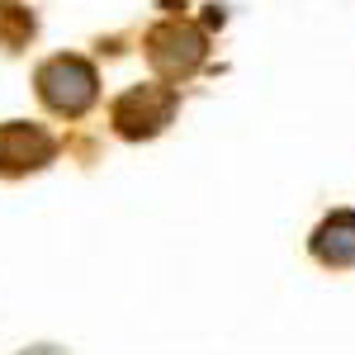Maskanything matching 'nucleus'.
Masks as SVG:
<instances>
[{
  "label": "nucleus",
  "mask_w": 355,
  "mask_h": 355,
  "mask_svg": "<svg viewBox=\"0 0 355 355\" xmlns=\"http://www.w3.org/2000/svg\"><path fill=\"white\" fill-rule=\"evenodd\" d=\"M175 119V90L171 85H133L114 105V128L123 137H152Z\"/></svg>",
  "instance_id": "f03ea898"
},
{
  "label": "nucleus",
  "mask_w": 355,
  "mask_h": 355,
  "mask_svg": "<svg viewBox=\"0 0 355 355\" xmlns=\"http://www.w3.org/2000/svg\"><path fill=\"white\" fill-rule=\"evenodd\" d=\"M313 256L322 266H355V214H331L313 237Z\"/></svg>",
  "instance_id": "39448f33"
},
{
  "label": "nucleus",
  "mask_w": 355,
  "mask_h": 355,
  "mask_svg": "<svg viewBox=\"0 0 355 355\" xmlns=\"http://www.w3.org/2000/svg\"><path fill=\"white\" fill-rule=\"evenodd\" d=\"M57 157V137L38 123H0V175H28Z\"/></svg>",
  "instance_id": "20e7f679"
},
{
  "label": "nucleus",
  "mask_w": 355,
  "mask_h": 355,
  "mask_svg": "<svg viewBox=\"0 0 355 355\" xmlns=\"http://www.w3.org/2000/svg\"><path fill=\"white\" fill-rule=\"evenodd\" d=\"M147 62L162 71L166 81L190 76L194 67L204 62V33L190 24H162L147 33Z\"/></svg>",
  "instance_id": "7ed1b4c3"
},
{
  "label": "nucleus",
  "mask_w": 355,
  "mask_h": 355,
  "mask_svg": "<svg viewBox=\"0 0 355 355\" xmlns=\"http://www.w3.org/2000/svg\"><path fill=\"white\" fill-rule=\"evenodd\" d=\"M28 38H33V15H28L19 0H0V48L19 53Z\"/></svg>",
  "instance_id": "423d86ee"
},
{
  "label": "nucleus",
  "mask_w": 355,
  "mask_h": 355,
  "mask_svg": "<svg viewBox=\"0 0 355 355\" xmlns=\"http://www.w3.org/2000/svg\"><path fill=\"white\" fill-rule=\"evenodd\" d=\"M38 100L62 119H81L100 100V76L85 57H53L38 67Z\"/></svg>",
  "instance_id": "f257e3e1"
}]
</instances>
